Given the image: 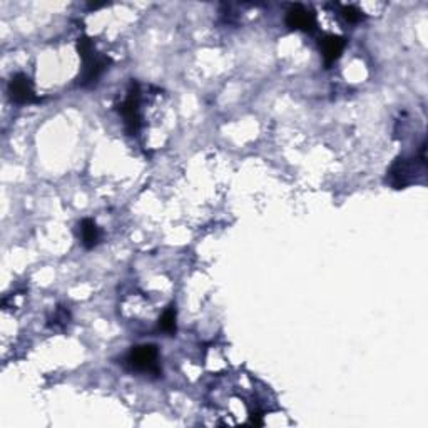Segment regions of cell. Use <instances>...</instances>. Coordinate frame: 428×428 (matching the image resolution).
I'll return each mask as SVG.
<instances>
[{"mask_svg":"<svg viewBox=\"0 0 428 428\" xmlns=\"http://www.w3.org/2000/svg\"><path fill=\"white\" fill-rule=\"evenodd\" d=\"M79 52L84 61V71L82 75H80V84H82V86H92V84H96V80L99 79V75L103 74L105 67H108L109 61L96 52L94 45H92V42L89 39L79 40Z\"/></svg>","mask_w":428,"mask_h":428,"instance_id":"cell-1","label":"cell"},{"mask_svg":"<svg viewBox=\"0 0 428 428\" xmlns=\"http://www.w3.org/2000/svg\"><path fill=\"white\" fill-rule=\"evenodd\" d=\"M127 363L133 370L142 371V373H154L159 375V353L154 345H142L135 346L127 355Z\"/></svg>","mask_w":428,"mask_h":428,"instance_id":"cell-2","label":"cell"},{"mask_svg":"<svg viewBox=\"0 0 428 428\" xmlns=\"http://www.w3.org/2000/svg\"><path fill=\"white\" fill-rule=\"evenodd\" d=\"M121 114L124 117L127 131L131 134L138 133L139 126H141V114H139V91L135 84H133L129 96L126 97L124 104L121 105Z\"/></svg>","mask_w":428,"mask_h":428,"instance_id":"cell-3","label":"cell"},{"mask_svg":"<svg viewBox=\"0 0 428 428\" xmlns=\"http://www.w3.org/2000/svg\"><path fill=\"white\" fill-rule=\"evenodd\" d=\"M8 94L17 104H29L37 99L32 80L25 74H17L12 78L10 82H8Z\"/></svg>","mask_w":428,"mask_h":428,"instance_id":"cell-4","label":"cell"},{"mask_svg":"<svg viewBox=\"0 0 428 428\" xmlns=\"http://www.w3.org/2000/svg\"><path fill=\"white\" fill-rule=\"evenodd\" d=\"M286 25L295 31L311 32L316 25L315 14L303 6H293L286 14Z\"/></svg>","mask_w":428,"mask_h":428,"instance_id":"cell-5","label":"cell"},{"mask_svg":"<svg viewBox=\"0 0 428 428\" xmlns=\"http://www.w3.org/2000/svg\"><path fill=\"white\" fill-rule=\"evenodd\" d=\"M415 171H417L415 164H410L406 159H397V163L390 169L388 179L397 189L405 188V186L413 183Z\"/></svg>","mask_w":428,"mask_h":428,"instance_id":"cell-6","label":"cell"},{"mask_svg":"<svg viewBox=\"0 0 428 428\" xmlns=\"http://www.w3.org/2000/svg\"><path fill=\"white\" fill-rule=\"evenodd\" d=\"M345 45H346L345 39L338 36H325L323 39L320 40V50L321 54H323L326 66H330V64H333L334 61L340 59Z\"/></svg>","mask_w":428,"mask_h":428,"instance_id":"cell-7","label":"cell"},{"mask_svg":"<svg viewBox=\"0 0 428 428\" xmlns=\"http://www.w3.org/2000/svg\"><path fill=\"white\" fill-rule=\"evenodd\" d=\"M79 228H80L79 233L82 244L86 246L87 249L94 248L97 241H99V228H97V224L92 221V219H84Z\"/></svg>","mask_w":428,"mask_h":428,"instance_id":"cell-8","label":"cell"},{"mask_svg":"<svg viewBox=\"0 0 428 428\" xmlns=\"http://www.w3.org/2000/svg\"><path fill=\"white\" fill-rule=\"evenodd\" d=\"M159 328L163 330L164 333H176V309L175 307H169L166 311L163 313L159 321Z\"/></svg>","mask_w":428,"mask_h":428,"instance_id":"cell-9","label":"cell"},{"mask_svg":"<svg viewBox=\"0 0 428 428\" xmlns=\"http://www.w3.org/2000/svg\"><path fill=\"white\" fill-rule=\"evenodd\" d=\"M341 12H343V17H345V19L351 24L360 22V20L363 19V12H360L355 6H345L341 8Z\"/></svg>","mask_w":428,"mask_h":428,"instance_id":"cell-10","label":"cell"}]
</instances>
